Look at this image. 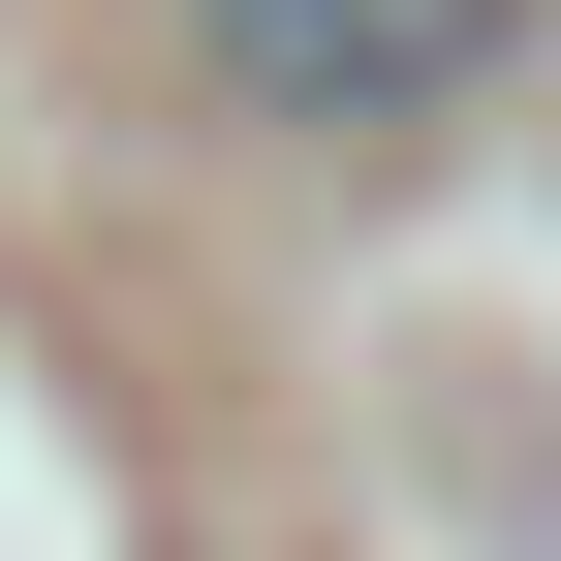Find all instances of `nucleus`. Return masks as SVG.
<instances>
[{
  "instance_id": "obj_1",
  "label": "nucleus",
  "mask_w": 561,
  "mask_h": 561,
  "mask_svg": "<svg viewBox=\"0 0 561 561\" xmlns=\"http://www.w3.org/2000/svg\"><path fill=\"white\" fill-rule=\"evenodd\" d=\"M187 32H219V94H250V125H312V157H437V125L500 94L530 0H187Z\"/></svg>"
}]
</instances>
